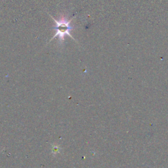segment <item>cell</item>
I'll list each match as a JSON object with an SVG mask.
<instances>
[{"label": "cell", "mask_w": 168, "mask_h": 168, "mask_svg": "<svg viewBox=\"0 0 168 168\" xmlns=\"http://www.w3.org/2000/svg\"><path fill=\"white\" fill-rule=\"evenodd\" d=\"M51 16V15H50ZM53 20L55 23V27L56 29V33L54 35V36L51 39L52 41L55 38L58 37L59 38V42L60 44L62 43L64 41V37L66 35H68V36L72 38L73 39L76 41V39L72 37V35L70 34V31L72 30L74 27L71 26V21H72V19L68 20L67 18L64 17H62L59 20H55L52 16Z\"/></svg>", "instance_id": "6da1fadb"}]
</instances>
